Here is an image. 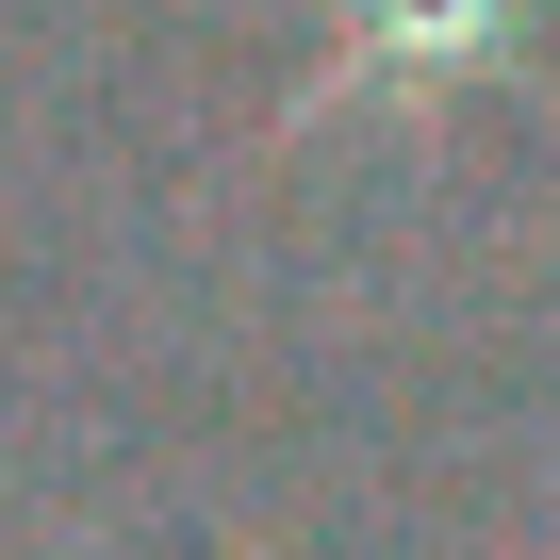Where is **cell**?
<instances>
[{"label":"cell","mask_w":560,"mask_h":560,"mask_svg":"<svg viewBox=\"0 0 560 560\" xmlns=\"http://www.w3.org/2000/svg\"><path fill=\"white\" fill-rule=\"evenodd\" d=\"M494 18H511V0H363V50H347V67H396V83H462V67L494 50Z\"/></svg>","instance_id":"6da1fadb"}]
</instances>
